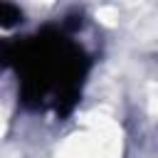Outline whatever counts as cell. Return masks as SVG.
I'll list each match as a JSON object with an SVG mask.
<instances>
[{
    "instance_id": "cell-1",
    "label": "cell",
    "mask_w": 158,
    "mask_h": 158,
    "mask_svg": "<svg viewBox=\"0 0 158 158\" xmlns=\"http://www.w3.org/2000/svg\"><path fill=\"white\" fill-rule=\"evenodd\" d=\"M0 57L17 74L22 104L59 116L77 106L91 67L84 47L59 27H42L35 35L5 42Z\"/></svg>"
}]
</instances>
